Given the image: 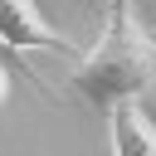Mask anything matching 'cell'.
Listing matches in <instances>:
<instances>
[{
  "instance_id": "cell-1",
  "label": "cell",
  "mask_w": 156,
  "mask_h": 156,
  "mask_svg": "<svg viewBox=\"0 0 156 156\" xmlns=\"http://www.w3.org/2000/svg\"><path fill=\"white\" fill-rule=\"evenodd\" d=\"M156 83V44L136 24L127 0H107V20L98 44L73 63L68 93L98 112H112L117 102H136Z\"/></svg>"
},
{
  "instance_id": "cell-2",
  "label": "cell",
  "mask_w": 156,
  "mask_h": 156,
  "mask_svg": "<svg viewBox=\"0 0 156 156\" xmlns=\"http://www.w3.org/2000/svg\"><path fill=\"white\" fill-rule=\"evenodd\" d=\"M0 49L24 68V54H34V49H54V54H78V44L73 39H63L44 15H39V5L34 0H0ZM24 78H34L29 68H24ZM34 88L44 93V83L34 78Z\"/></svg>"
},
{
  "instance_id": "cell-3",
  "label": "cell",
  "mask_w": 156,
  "mask_h": 156,
  "mask_svg": "<svg viewBox=\"0 0 156 156\" xmlns=\"http://www.w3.org/2000/svg\"><path fill=\"white\" fill-rule=\"evenodd\" d=\"M107 117V136H112V156H156V127L136 102H117Z\"/></svg>"
},
{
  "instance_id": "cell-4",
  "label": "cell",
  "mask_w": 156,
  "mask_h": 156,
  "mask_svg": "<svg viewBox=\"0 0 156 156\" xmlns=\"http://www.w3.org/2000/svg\"><path fill=\"white\" fill-rule=\"evenodd\" d=\"M10 98V73H5V63H0V102Z\"/></svg>"
},
{
  "instance_id": "cell-5",
  "label": "cell",
  "mask_w": 156,
  "mask_h": 156,
  "mask_svg": "<svg viewBox=\"0 0 156 156\" xmlns=\"http://www.w3.org/2000/svg\"><path fill=\"white\" fill-rule=\"evenodd\" d=\"M151 44H156V39H151Z\"/></svg>"
}]
</instances>
